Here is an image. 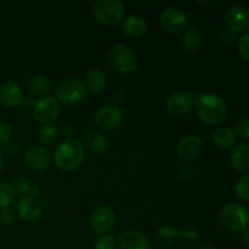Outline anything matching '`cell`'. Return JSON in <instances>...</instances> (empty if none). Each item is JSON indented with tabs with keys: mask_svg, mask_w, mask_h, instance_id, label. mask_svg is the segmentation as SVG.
I'll list each match as a JSON object with an SVG mask.
<instances>
[{
	"mask_svg": "<svg viewBox=\"0 0 249 249\" xmlns=\"http://www.w3.org/2000/svg\"><path fill=\"white\" fill-rule=\"evenodd\" d=\"M182 41H184L185 48L189 51H197L202 46V43H203L198 28L195 26L187 27Z\"/></svg>",
	"mask_w": 249,
	"mask_h": 249,
	"instance_id": "25",
	"label": "cell"
},
{
	"mask_svg": "<svg viewBox=\"0 0 249 249\" xmlns=\"http://www.w3.org/2000/svg\"><path fill=\"white\" fill-rule=\"evenodd\" d=\"M160 23L164 31L178 34L186 31L189 27V17L177 6H167L160 12Z\"/></svg>",
	"mask_w": 249,
	"mask_h": 249,
	"instance_id": "8",
	"label": "cell"
},
{
	"mask_svg": "<svg viewBox=\"0 0 249 249\" xmlns=\"http://www.w3.org/2000/svg\"><path fill=\"white\" fill-rule=\"evenodd\" d=\"M15 220V212L11 208L0 209V223L4 225H10Z\"/></svg>",
	"mask_w": 249,
	"mask_h": 249,
	"instance_id": "34",
	"label": "cell"
},
{
	"mask_svg": "<svg viewBox=\"0 0 249 249\" xmlns=\"http://www.w3.org/2000/svg\"><path fill=\"white\" fill-rule=\"evenodd\" d=\"M119 249H151V242L145 233L138 230L123 231L117 237Z\"/></svg>",
	"mask_w": 249,
	"mask_h": 249,
	"instance_id": "16",
	"label": "cell"
},
{
	"mask_svg": "<svg viewBox=\"0 0 249 249\" xmlns=\"http://www.w3.org/2000/svg\"><path fill=\"white\" fill-rule=\"evenodd\" d=\"M12 128L10 124L0 122V143H5L11 139Z\"/></svg>",
	"mask_w": 249,
	"mask_h": 249,
	"instance_id": "33",
	"label": "cell"
},
{
	"mask_svg": "<svg viewBox=\"0 0 249 249\" xmlns=\"http://www.w3.org/2000/svg\"><path fill=\"white\" fill-rule=\"evenodd\" d=\"M204 151V141L196 134L182 136L177 143V156L182 162L189 163L197 160Z\"/></svg>",
	"mask_w": 249,
	"mask_h": 249,
	"instance_id": "10",
	"label": "cell"
},
{
	"mask_svg": "<svg viewBox=\"0 0 249 249\" xmlns=\"http://www.w3.org/2000/svg\"><path fill=\"white\" fill-rule=\"evenodd\" d=\"M116 211L108 204H99L95 207L90 216V226L99 235L109 233L116 226Z\"/></svg>",
	"mask_w": 249,
	"mask_h": 249,
	"instance_id": "7",
	"label": "cell"
},
{
	"mask_svg": "<svg viewBox=\"0 0 249 249\" xmlns=\"http://www.w3.org/2000/svg\"><path fill=\"white\" fill-rule=\"evenodd\" d=\"M107 58L113 70L128 74L134 72L138 67V56L134 50L124 44L112 46L107 53Z\"/></svg>",
	"mask_w": 249,
	"mask_h": 249,
	"instance_id": "6",
	"label": "cell"
},
{
	"mask_svg": "<svg viewBox=\"0 0 249 249\" xmlns=\"http://www.w3.org/2000/svg\"><path fill=\"white\" fill-rule=\"evenodd\" d=\"M87 94L83 80L73 75L62 78L55 88L56 100L66 106H75L80 104L87 97Z\"/></svg>",
	"mask_w": 249,
	"mask_h": 249,
	"instance_id": "4",
	"label": "cell"
},
{
	"mask_svg": "<svg viewBox=\"0 0 249 249\" xmlns=\"http://www.w3.org/2000/svg\"><path fill=\"white\" fill-rule=\"evenodd\" d=\"M180 231H181V237L186 238L189 241H195L198 237V230L195 226H186V228Z\"/></svg>",
	"mask_w": 249,
	"mask_h": 249,
	"instance_id": "35",
	"label": "cell"
},
{
	"mask_svg": "<svg viewBox=\"0 0 249 249\" xmlns=\"http://www.w3.org/2000/svg\"><path fill=\"white\" fill-rule=\"evenodd\" d=\"M4 170V156H2L1 151H0V174L2 173Z\"/></svg>",
	"mask_w": 249,
	"mask_h": 249,
	"instance_id": "40",
	"label": "cell"
},
{
	"mask_svg": "<svg viewBox=\"0 0 249 249\" xmlns=\"http://www.w3.org/2000/svg\"><path fill=\"white\" fill-rule=\"evenodd\" d=\"M179 175L182 180L187 181V180H190L194 177V169H192L189 164H184L182 167H180Z\"/></svg>",
	"mask_w": 249,
	"mask_h": 249,
	"instance_id": "36",
	"label": "cell"
},
{
	"mask_svg": "<svg viewBox=\"0 0 249 249\" xmlns=\"http://www.w3.org/2000/svg\"><path fill=\"white\" fill-rule=\"evenodd\" d=\"M53 162L60 169L71 172L79 167L85 158L82 141L77 138L65 139L53 152Z\"/></svg>",
	"mask_w": 249,
	"mask_h": 249,
	"instance_id": "2",
	"label": "cell"
},
{
	"mask_svg": "<svg viewBox=\"0 0 249 249\" xmlns=\"http://www.w3.org/2000/svg\"><path fill=\"white\" fill-rule=\"evenodd\" d=\"M60 112L61 104L56 100V97L49 96V95L40 97L34 104L33 109H32L33 118L41 124L53 123Z\"/></svg>",
	"mask_w": 249,
	"mask_h": 249,
	"instance_id": "9",
	"label": "cell"
},
{
	"mask_svg": "<svg viewBox=\"0 0 249 249\" xmlns=\"http://www.w3.org/2000/svg\"><path fill=\"white\" fill-rule=\"evenodd\" d=\"M83 84H84L87 92L100 94V92L104 91L105 88H106V75H105V73L102 72L100 68L91 67L85 72Z\"/></svg>",
	"mask_w": 249,
	"mask_h": 249,
	"instance_id": "19",
	"label": "cell"
},
{
	"mask_svg": "<svg viewBox=\"0 0 249 249\" xmlns=\"http://www.w3.org/2000/svg\"><path fill=\"white\" fill-rule=\"evenodd\" d=\"M27 168L33 173H44L50 168L51 156L43 146H31L24 156Z\"/></svg>",
	"mask_w": 249,
	"mask_h": 249,
	"instance_id": "12",
	"label": "cell"
},
{
	"mask_svg": "<svg viewBox=\"0 0 249 249\" xmlns=\"http://www.w3.org/2000/svg\"><path fill=\"white\" fill-rule=\"evenodd\" d=\"M148 29V23L140 15H130L126 17L122 24V31L128 36L134 39H139L146 34Z\"/></svg>",
	"mask_w": 249,
	"mask_h": 249,
	"instance_id": "20",
	"label": "cell"
},
{
	"mask_svg": "<svg viewBox=\"0 0 249 249\" xmlns=\"http://www.w3.org/2000/svg\"><path fill=\"white\" fill-rule=\"evenodd\" d=\"M225 24L231 32H243L249 27V9L245 5H231L225 14Z\"/></svg>",
	"mask_w": 249,
	"mask_h": 249,
	"instance_id": "14",
	"label": "cell"
},
{
	"mask_svg": "<svg viewBox=\"0 0 249 249\" xmlns=\"http://www.w3.org/2000/svg\"><path fill=\"white\" fill-rule=\"evenodd\" d=\"M15 197L16 194L12 185L0 180V209L10 208V206L14 203Z\"/></svg>",
	"mask_w": 249,
	"mask_h": 249,
	"instance_id": "28",
	"label": "cell"
},
{
	"mask_svg": "<svg viewBox=\"0 0 249 249\" xmlns=\"http://www.w3.org/2000/svg\"><path fill=\"white\" fill-rule=\"evenodd\" d=\"M62 134L66 136V139H72L74 136V129H73L72 125H66L63 128Z\"/></svg>",
	"mask_w": 249,
	"mask_h": 249,
	"instance_id": "37",
	"label": "cell"
},
{
	"mask_svg": "<svg viewBox=\"0 0 249 249\" xmlns=\"http://www.w3.org/2000/svg\"><path fill=\"white\" fill-rule=\"evenodd\" d=\"M29 88L34 94L46 96V94L51 90V82L45 75L33 74L29 80Z\"/></svg>",
	"mask_w": 249,
	"mask_h": 249,
	"instance_id": "26",
	"label": "cell"
},
{
	"mask_svg": "<svg viewBox=\"0 0 249 249\" xmlns=\"http://www.w3.org/2000/svg\"><path fill=\"white\" fill-rule=\"evenodd\" d=\"M95 123L104 130L117 129L124 121V112L116 105H105L95 113Z\"/></svg>",
	"mask_w": 249,
	"mask_h": 249,
	"instance_id": "11",
	"label": "cell"
},
{
	"mask_svg": "<svg viewBox=\"0 0 249 249\" xmlns=\"http://www.w3.org/2000/svg\"><path fill=\"white\" fill-rule=\"evenodd\" d=\"M233 130H235L237 136H241L243 139H249V117H241L235 123Z\"/></svg>",
	"mask_w": 249,
	"mask_h": 249,
	"instance_id": "31",
	"label": "cell"
},
{
	"mask_svg": "<svg viewBox=\"0 0 249 249\" xmlns=\"http://www.w3.org/2000/svg\"><path fill=\"white\" fill-rule=\"evenodd\" d=\"M238 51L245 60L249 61V31L246 32L238 40Z\"/></svg>",
	"mask_w": 249,
	"mask_h": 249,
	"instance_id": "32",
	"label": "cell"
},
{
	"mask_svg": "<svg viewBox=\"0 0 249 249\" xmlns=\"http://www.w3.org/2000/svg\"><path fill=\"white\" fill-rule=\"evenodd\" d=\"M118 243H117V237L112 233H106L101 235L96 241H95L94 249H117Z\"/></svg>",
	"mask_w": 249,
	"mask_h": 249,
	"instance_id": "30",
	"label": "cell"
},
{
	"mask_svg": "<svg viewBox=\"0 0 249 249\" xmlns=\"http://www.w3.org/2000/svg\"><path fill=\"white\" fill-rule=\"evenodd\" d=\"M58 126L55 123L43 124L38 130V139L44 145H53L58 138Z\"/></svg>",
	"mask_w": 249,
	"mask_h": 249,
	"instance_id": "27",
	"label": "cell"
},
{
	"mask_svg": "<svg viewBox=\"0 0 249 249\" xmlns=\"http://www.w3.org/2000/svg\"><path fill=\"white\" fill-rule=\"evenodd\" d=\"M23 102V91L18 84L6 82L0 87V104L7 108H17Z\"/></svg>",
	"mask_w": 249,
	"mask_h": 249,
	"instance_id": "17",
	"label": "cell"
},
{
	"mask_svg": "<svg viewBox=\"0 0 249 249\" xmlns=\"http://www.w3.org/2000/svg\"><path fill=\"white\" fill-rule=\"evenodd\" d=\"M242 242L246 247L249 248V229H246L245 231H242Z\"/></svg>",
	"mask_w": 249,
	"mask_h": 249,
	"instance_id": "38",
	"label": "cell"
},
{
	"mask_svg": "<svg viewBox=\"0 0 249 249\" xmlns=\"http://www.w3.org/2000/svg\"><path fill=\"white\" fill-rule=\"evenodd\" d=\"M195 107L202 123L209 126L219 125L228 116V105L225 100L214 92H203L197 96Z\"/></svg>",
	"mask_w": 249,
	"mask_h": 249,
	"instance_id": "1",
	"label": "cell"
},
{
	"mask_svg": "<svg viewBox=\"0 0 249 249\" xmlns=\"http://www.w3.org/2000/svg\"><path fill=\"white\" fill-rule=\"evenodd\" d=\"M181 238V231L173 225H163L156 231L155 240L162 247H172Z\"/></svg>",
	"mask_w": 249,
	"mask_h": 249,
	"instance_id": "22",
	"label": "cell"
},
{
	"mask_svg": "<svg viewBox=\"0 0 249 249\" xmlns=\"http://www.w3.org/2000/svg\"><path fill=\"white\" fill-rule=\"evenodd\" d=\"M92 16L106 26L121 23L125 16V5L121 0H97L92 4Z\"/></svg>",
	"mask_w": 249,
	"mask_h": 249,
	"instance_id": "5",
	"label": "cell"
},
{
	"mask_svg": "<svg viewBox=\"0 0 249 249\" xmlns=\"http://www.w3.org/2000/svg\"><path fill=\"white\" fill-rule=\"evenodd\" d=\"M82 143L84 147L95 153H105L109 148V140L104 133L99 130H87L82 135Z\"/></svg>",
	"mask_w": 249,
	"mask_h": 249,
	"instance_id": "18",
	"label": "cell"
},
{
	"mask_svg": "<svg viewBox=\"0 0 249 249\" xmlns=\"http://www.w3.org/2000/svg\"><path fill=\"white\" fill-rule=\"evenodd\" d=\"M212 140L219 148H231L235 146L237 135L230 126H218L212 134Z\"/></svg>",
	"mask_w": 249,
	"mask_h": 249,
	"instance_id": "23",
	"label": "cell"
},
{
	"mask_svg": "<svg viewBox=\"0 0 249 249\" xmlns=\"http://www.w3.org/2000/svg\"><path fill=\"white\" fill-rule=\"evenodd\" d=\"M219 223L231 232L245 231L249 225V209L240 202L226 203L219 212Z\"/></svg>",
	"mask_w": 249,
	"mask_h": 249,
	"instance_id": "3",
	"label": "cell"
},
{
	"mask_svg": "<svg viewBox=\"0 0 249 249\" xmlns=\"http://www.w3.org/2000/svg\"><path fill=\"white\" fill-rule=\"evenodd\" d=\"M235 194L241 201L249 202V175H245V177L240 178L236 181L235 187Z\"/></svg>",
	"mask_w": 249,
	"mask_h": 249,
	"instance_id": "29",
	"label": "cell"
},
{
	"mask_svg": "<svg viewBox=\"0 0 249 249\" xmlns=\"http://www.w3.org/2000/svg\"><path fill=\"white\" fill-rule=\"evenodd\" d=\"M196 249H219V248L213 245H204V246H199V247H197Z\"/></svg>",
	"mask_w": 249,
	"mask_h": 249,
	"instance_id": "39",
	"label": "cell"
},
{
	"mask_svg": "<svg viewBox=\"0 0 249 249\" xmlns=\"http://www.w3.org/2000/svg\"><path fill=\"white\" fill-rule=\"evenodd\" d=\"M12 187L15 190V194L18 195L19 197L29 196L34 197L39 192L38 186L36 184L27 179L23 175H17L12 182Z\"/></svg>",
	"mask_w": 249,
	"mask_h": 249,
	"instance_id": "24",
	"label": "cell"
},
{
	"mask_svg": "<svg viewBox=\"0 0 249 249\" xmlns=\"http://www.w3.org/2000/svg\"><path fill=\"white\" fill-rule=\"evenodd\" d=\"M15 209H16L17 215L27 223L36 221L43 214V207L36 197H19L15 204Z\"/></svg>",
	"mask_w": 249,
	"mask_h": 249,
	"instance_id": "15",
	"label": "cell"
},
{
	"mask_svg": "<svg viewBox=\"0 0 249 249\" xmlns=\"http://www.w3.org/2000/svg\"><path fill=\"white\" fill-rule=\"evenodd\" d=\"M231 167L238 173H246L249 170V145L237 143L233 146L230 153Z\"/></svg>",
	"mask_w": 249,
	"mask_h": 249,
	"instance_id": "21",
	"label": "cell"
},
{
	"mask_svg": "<svg viewBox=\"0 0 249 249\" xmlns=\"http://www.w3.org/2000/svg\"><path fill=\"white\" fill-rule=\"evenodd\" d=\"M195 105V99L191 94L185 91H177L170 94L165 99L164 106L168 113L181 117L189 113Z\"/></svg>",
	"mask_w": 249,
	"mask_h": 249,
	"instance_id": "13",
	"label": "cell"
}]
</instances>
